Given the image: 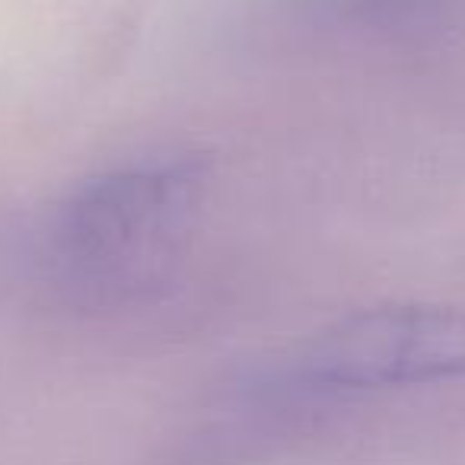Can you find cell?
I'll return each mask as SVG.
<instances>
[{
	"instance_id": "6da1fadb",
	"label": "cell",
	"mask_w": 465,
	"mask_h": 465,
	"mask_svg": "<svg viewBox=\"0 0 465 465\" xmlns=\"http://www.w3.org/2000/svg\"><path fill=\"white\" fill-rule=\"evenodd\" d=\"M204 188L207 166L192 153L137 156L80 179L42 230L52 291L99 310L160 284L192 236Z\"/></svg>"
},
{
	"instance_id": "7a4b0ae2",
	"label": "cell",
	"mask_w": 465,
	"mask_h": 465,
	"mask_svg": "<svg viewBox=\"0 0 465 465\" xmlns=\"http://www.w3.org/2000/svg\"><path fill=\"white\" fill-rule=\"evenodd\" d=\"M459 376H465V310L411 303L351 312L236 382L306 433L329 408L357 395Z\"/></svg>"
}]
</instances>
